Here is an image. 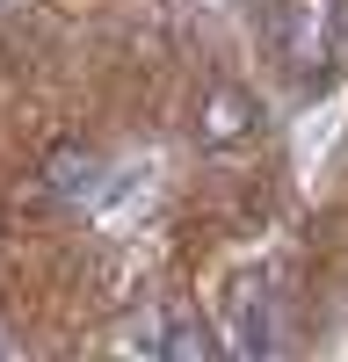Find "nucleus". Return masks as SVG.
<instances>
[{"mask_svg":"<svg viewBox=\"0 0 348 362\" xmlns=\"http://www.w3.org/2000/svg\"><path fill=\"white\" fill-rule=\"evenodd\" d=\"M269 58L283 80H298L305 95L334 80L348 58V0H276L269 15Z\"/></svg>","mask_w":348,"mask_h":362,"instance_id":"1","label":"nucleus"},{"mask_svg":"<svg viewBox=\"0 0 348 362\" xmlns=\"http://www.w3.org/2000/svg\"><path fill=\"white\" fill-rule=\"evenodd\" d=\"M254 138H261V102L240 80H211L203 102H196V145L211 160H225V153H240V145H254Z\"/></svg>","mask_w":348,"mask_h":362,"instance_id":"2","label":"nucleus"},{"mask_svg":"<svg viewBox=\"0 0 348 362\" xmlns=\"http://www.w3.org/2000/svg\"><path fill=\"white\" fill-rule=\"evenodd\" d=\"M225 341L232 355H269L276 348V290L261 268H240L225 283Z\"/></svg>","mask_w":348,"mask_h":362,"instance_id":"3","label":"nucleus"},{"mask_svg":"<svg viewBox=\"0 0 348 362\" xmlns=\"http://www.w3.org/2000/svg\"><path fill=\"white\" fill-rule=\"evenodd\" d=\"M131 341L153 348V355H189V362H211V355H218V334H211V326H196L189 312H167V319H153V326H138Z\"/></svg>","mask_w":348,"mask_h":362,"instance_id":"4","label":"nucleus"},{"mask_svg":"<svg viewBox=\"0 0 348 362\" xmlns=\"http://www.w3.org/2000/svg\"><path fill=\"white\" fill-rule=\"evenodd\" d=\"M44 181L58 196H80L87 181H95V153H80V145H58V153L44 160Z\"/></svg>","mask_w":348,"mask_h":362,"instance_id":"5","label":"nucleus"}]
</instances>
